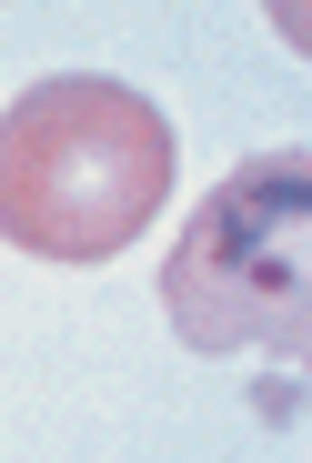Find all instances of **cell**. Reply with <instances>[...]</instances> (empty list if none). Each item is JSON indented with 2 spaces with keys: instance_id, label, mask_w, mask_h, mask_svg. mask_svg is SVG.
<instances>
[{
  "instance_id": "1",
  "label": "cell",
  "mask_w": 312,
  "mask_h": 463,
  "mask_svg": "<svg viewBox=\"0 0 312 463\" xmlns=\"http://www.w3.org/2000/svg\"><path fill=\"white\" fill-rule=\"evenodd\" d=\"M162 192H172V121L131 81L61 71V81H31L0 121V222L31 262L131 252Z\"/></svg>"
},
{
  "instance_id": "2",
  "label": "cell",
  "mask_w": 312,
  "mask_h": 463,
  "mask_svg": "<svg viewBox=\"0 0 312 463\" xmlns=\"http://www.w3.org/2000/svg\"><path fill=\"white\" fill-rule=\"evenodd\" d=\"M162 313L192 353H272L312 373V151L232 162L162 252Z\"/></svg>"
},
{
  "instance_id": "3",
  "label": "cell",
  "mask_w": 312,
  "mask_h": 463,
  "mask_svg": "<svg viewBox=\"0 0 312 463\" xmlns=\"http://www.w3.org/2000/svg\"><path fill=\"white\" fill-rule=\"evenodd\" d=\"M262 11H272V31H282V41L312 61V0H262Z\"/></svg>"
}]
</instances>
